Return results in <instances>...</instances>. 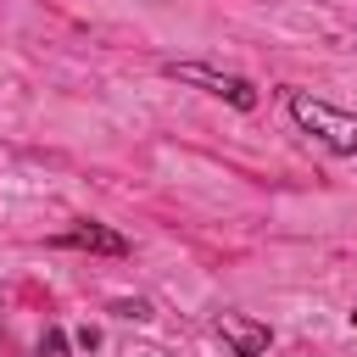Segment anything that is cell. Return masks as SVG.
Returning a JSON list of instances; mask_svg holds the SVG:
<instances>
[{
    "label": "cell",
    "mask_w": 357,
    "mask_h": 357,
    "mask_svg": "<svg viewBox=\"0 0 357 357\" xmlns=\"http://www.w3.org/2000/svg\"><path fill=\"white\" fill-rule=\"evenodd\" d=\"M284 106H290V117H296L318 145H329L335 156H357V112H340V106H329V100H312L307 89H284Z\"/></svg>",
    "instance_id": "obj_1"
},
{
    "label": "cell",
    "mask_w": 357,
    "mask_h": 357,
    "mask_svg": "<svg viewBox=\"0 0 357 357\" xmlns=\"http://www.w3.org/2000/svg\"><path fill=\"white\" fill-rule=\"evenodd\" d=\"M162 73L178 78V84H201L206 95H223V100L240 106V112L257 106V84L240 78V73H218V67H206V61H162Z\"/></svg>",
    "instance_id": "obj_2"
},
{
    "label": "cell",
    "mask_w": 357,
    "mask_h": 357,
    "mask_svg": "<svg viewBox=\"0 0 357 357\" xmlns=\"http://www.w3.org/2000/svg\"><path fill=\"white\" fill-rule=\"evenodd\" d=\"M50 245H67V251H100V257H128V240L112 234V229H100V223H78V229L56 234Z\"/></svg>",
    "instance_id": "obj_3"
},
{
    "label": "cell",
    "mask_w": 357,
    "mask_h": 357,
    "mask_svg": "<svg viewBox=\"0 0 357 357\" xmlns=\"http://www.w3.org/2000/svg\"><path fill=\"white\" fill-rule=\"evenodd\" d=\"M218 335L234 340V357H262V351H268V324H251V318L223 312V318H218Z\"/></svg>",
    "instance_id": "obj_4"
},
{
    "label": "cell",
    "mask_w": 357,
    "mask_h": 357,
    "mask_svg": "<svg viewBox=\"0 0 357 357\" xmlns=\"http://www.w3.org/2000/svg\"><path fill=\"white\" fill-rule=\"evenodd\" d=\"M39 357H73V351H67V335H61L56 324H50V329L39 335Z\"/></svg>",
    "instance_id": "obj_5"
},
{
    "label": "cell",
    "mask_w": 357,
    "mask_h": 357,
    "mask_svg": "<svg viewBox=\"0 0 357 357\" xmlns=\"http://www.w3.org/2000/svg\"><path fill=\"white\" fill-rule=\"evenodd\" d=\"M351 329H357V312H351Z\"/></svg>",
    "instance_id": "obj_6"
}]
</instances>
